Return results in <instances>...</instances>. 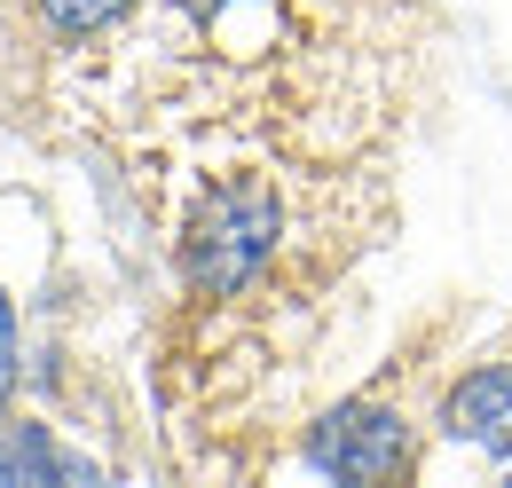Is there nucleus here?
<instances>
[{"instance_id": "nucleus-1", "label": "nucleus", "mask_w": 512, "mask_h": 488, "mask_svg": "<svg viewBox=\"0 0 512 488\" xmlns=\"http://www.w3.org/2000/svg\"><path fill=\"white\" fill-rule=\"evenodd\" d=\"M276 229H284V213H276V197L260 182L213 189V197L197 205L190 237H182V276H190V292H205V300L245 292L260 268H268V252H276Z\"/></svg>"}, {"instance_id": "nucleus-3", "label": "nucleus", "mask_w": 512, "mask_h": 488, "mask_svg": "<svg viewBox=\"0 0 512 488\" xmlns=\"http://www.w3.org/2000/svg\"><path fill=\"white\" fill-rule=\"evenodd\" d=\"M442 433L465 441V449H489V457H512V363H481L449 386L442 402Z\"/></svg>"}, {"instance_id": "nucleus-7", "label": "nucleus", "mask_w": 512, "mask_h": 488, "mask_svg": "<svg viewBox=\"0 0 512 488\" xmlns=\"http://www.w3.org/2000/svg\"><path fill=\"white\" fill-rule=\"evenodd\" d=\"M182 8H190L197 24H213V16H229V8H245V0H182Z\"/></svg>"}, {"instance_id": "nucleus-5", "label": "nucleus", "mask_w": 512, "mask_h": 488, "mask_svg": "<svg viewBox=\"0 0 512 488\" xmlns=\"http://www.w3.org/2000/svg\"><path fill=\"white\" fill-rule=\"evenodd\" d=\"M134 0H40V24L56 32V40H87V32H103L111 16H127Z\"/></svg>"}, {"instance_id": "nucleus-4", "label": "nucleus", "mask_w": 512, "mask_h": 488, "mask_svg": "<svg viewBox=\"0 0 512 488\" xmlns=\"http://www.w3.org/2000/svg\"><path fill=\"white\" fill-rule=\"evenodd\" d=\"M16 481H103V473H95L87 457L56 449L48 426L8 418V402H0V488H16Z\"/></svg>"}, {"instance_id": "nucleus-2", "label": "nucleus", "mask_w": 512, "mask_h": 488, "mask_svg": "<svg viewBox=\"0 0 512 488\" xmlns=\"http://www.w3.org/2000/svg\"><path fill=\"white\" fill-rule=\"evenodd\" d=\"M308 465L323 481H394L410 465V418L386 402H339L308 433Z\"/></svg>"}, {"instance_id": "nucleus-6", "label": "nucleus", "mask_w": 512, "mask_h": 488, "mask_svg": "<svg viewBox=\"0 0 512 488\" xmlns=\"http://www.w3.org/2000/svg\"><path fill=\"white\" fill-rule=\"evenodd\" d=\"M16 355H24V339H16V307H8V292H0V402L16 394Z\"/></svg>"}]
</instances>
